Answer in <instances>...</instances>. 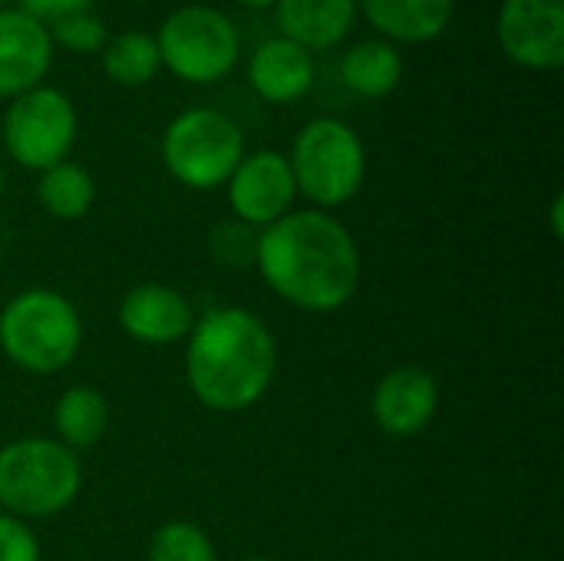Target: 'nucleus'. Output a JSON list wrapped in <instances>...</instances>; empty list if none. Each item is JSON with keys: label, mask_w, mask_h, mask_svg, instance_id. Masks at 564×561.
<instances>
[{"label": "nucleus", "mask_w": 564, "mask_h": 561, "mask_svg": "<svg viewBox=\"0 0 564 561\" xmlns=\"http://www.w3.org/2000/svg\"><path fill=\"white\" fill-rule=\"evenodd\" d=\"M264 284L297 311H340L360 284V251L344 222L321 208L288 212L258 235Z\"/></svg>", "instance_id": "f257e3e1"}, {"label": "nucleus", "mask_w": 564, "mask_h": 561, "mask_svg": "<svg viewBox=\"0 0 564 561\" xmlns=\"http://www.w3.org/2000/svg\"><path fill=\"white\" fill-rule=\"evenodd\" d=\"M278 370V344L268 324L245 308H215L195 321L185 347V377L195 400L215 413L254 407Z\"/></svg>", "instance_id": "f03ea898"}, {"label": "nucleus", "mask_w": 564, "mask_h": 561, "mask_svg": "<svg viewBox=\"0 0 564 561\" xmlns=\"http://www.w3.org/2000/svg\"><path fill=\"white\" fill-rule=\"evenodd\" d=\"M0 347L26 374H56L83 347V321L69 298L30 288L0 311Z\"/></svg>", "instance_id": "7ed1b4c3"}, {"label": "nucleus", "mask_w": 564, "mask_h": 561, "mask_svg": "<svg viewBox=\"0 0 564 561\" xmlns=\"http://www.w3.org/2000/svg\"><path fill=\"white\" fill-rule=\"evenodd\" d=\"M83 466L59 440L26 436L0 450V506L17 519H50L73 506Z\"/></svg>", "instance_id": "20e7f679"}, {"label": "nucleus", "mask_w": 564, "mask_h": 561, "mask_svg": "<svg viewBox=\"0 0 564 561\" xmlns=\"http://www.w3.org/2000/svg\"><path fill=\"white\" fill-rule=\"evenodd\" d=\"M245 159V136L231 116L198 106L175 116L162 136V162L169 175L188 188L208 192L231 179Z\"/></svg>", "instance_id": "39448f33"}, {"label": "nucleus", "mask_w": 564, "mask_h": 561, "mask_svg": "<svg viewBox=\"0 0 564 561\" xmlns=\"http://www.w3.org/2000/svg\"><path fill=\"white\" fill-rule=\"evenodd\" d=\"M291 172L301 195L321 208H337L350 202L367 175V152L360 136L340 119L307 122L291 149Z\"/></svg>", "instance_id": "423d86ee"}, {"label": "nucleus", "mask_w": 564, "mask_h": 561, "mask_svg": "<svg viewBox=\"0 0 564 561\" xmlns=\"http://www.w3.org/2000/svg\"><path fill=\"white\" fill-rule=\"evenodd\" d=\"M159 60L185 83H215L228 76L241 53V36L231 17L215 7L188 3L169 13L155 33Z\"/></svg>", "instance_id": "0eeeda50"}, {"label": "nucleus", "mask_w": 564, "mask_h": 561, "mask_svg": "<svg viewBox=\"0 0 564 561\" xmlns=\"http://www.w3.org/2000/svg\"><path fill=\"white\" fill-rule=\"evenodd\" d=\"M73 139H76V109L59 89L33 86L13 96L3 116V142L13 162L43 172L56 162H66Z\"/></svg>", "instance_id": "6e6552de"}, {"label": "nucleus", "mask_w": 564, "mask_h": 561, "mask_svg": "<svg viewBox=\"0 0 564 561\" xmlns=\"http://www.w3.org/2000/svg\"><path fill=\"white\" fill-rule=\"evenodd\" d=\"M499 43L525 69H558L564 63V0H502Z\"/></svg>", "instance_id": "1a4fd4ad"}, {"label": "nucleus", "mask_w": 564, "mask_h": 561, "mask_svg": "<svg viewBox=\"0 0 564 561\" xmlns=\"http://www.w3.org/2000/svg\"><path fill=\"white\" fill-rule=\"evenodd\" d=\"M297 185L288 155L281 152H251L238 162L228 179V202L238 222L251 228H268L284 218L294 205Z\"/></svg>", "instance_id": "9d476101"}, {"label": "nucleus", "mask_w": 564, "mask_h": 561, "mask_svg": "<svg viewBox=\"0 0 564 561\" xmlns=\"http://www.w3.org/2000/svg\"><path fill=\"white\" fill-rule=\"evenodd\" d=\"M436 410H440V384L426 367H413V364L383 374L370 400L373 423L387 436H400V440L423 433L433 423Z\"/></svg>", "instance_id": "9b49d317"}, {"label": "nucleus", "mask_w": 564, "mask_h": 561, "mask_svg": "<svg viewBox=\"0 0 564 561\" xmlns=\"http://www.w3.org/2000/svg\"><path fill=\"white\" fill-rule=\"evenodd\" d=\"M119 324L132 341L165 347L192 334L195 311L178 288L149 281V284H135L132 291H126L119 304Z\"/></svg>", "instance_id": "f8f14e48"}, {"label": "nucleus", "mask_w": 564, "mask_h": 561, "mask_svg": "<svg viewBox=\"0 0 564 561\" xmlns=\"http://www.w3.org/2000/svg\"><path fill=\"white\" fill-rule=\"evenodd\" d=\"M53 43L46 26L20 13L17 7L0 10V96H20L46 76Z\"/></svg>", "instance_id": "ddd939ff"}, {"label": "nucleus", "mask_w": 564, "mask_h": 561, "mask_svg": "<svg viewBox=\"0 0 564 561\" xmlns=\"http://www.w3.org/2000/svg\"><path fill=\"white\" fill-rule=\"evenodd\" d=\"M248 79L254 93L268 103H294L314 83V56L288 36L264 40L248 63Z\"/></svg>", "instance_id": "4468645a"}, {"label": "nucleus", "mask_w": 564, "mask_h": 561, "mask_svg": "<svg viewBox=\"0 0 564 561\" xmlns=\"http://www.w3.org/2000/svg\"><path fill=\"white\" fill-rule=\"evenodd\" d=\"M278 23L304 50H327L347 40L357 0H278Z\"/></svg>", "instance_id": "2eb2a0df"}, {"label": "nucleus", "mask_w": 564, "mask_h": 561, "mask_svg": "<svg viewBox=\"0 0 564 561\" xmlns=\"http://www.w3.org/2000/svg\"><path fill=\"white\" fill-rule=\"evenodd\" d=\"M357 3L383 36L400 43H430L446 30L453 17V0H357Z\"/></svg>", "instance_id": "dca6fc26"}, {"label": "nucleus", "mask_w": 564, "mask_h": 561, "mask_svg": "<svg viewBox=\"0 0 564 561\" xmlns=\"http://www.w3.org/2000/svg\"><path fill=\"white\" fill-rule=\"evenodd\" d=\"M340 76L350 93L364 99H383L403 79V56L387 40H364L344 53Z\"/></svg>", "instance_id": "f3484780"}, {"label": "nucleus", "mask_w": 564, "mask_h": 561, "mask_svg": "<svg viewBox=\"0 0 564 561\" xmlns=\"http://www.w3.org/2000/svg\"><path fill=\"white\" fill-rule=\"evenodd\" d=\"M53 430L66 450H89L109 430V403L96 387H69L53 407Z\"/></svg>", "instance_id": "a211bd4d"}, {"label": "nucleus", "mask_w": 564, "mask_h": 561, "mask_svg": "<svg viewBox=\"0 0 564 561\" xmlns=\"http://www.w3.org/2000/svg\"><path fill=\"white\" fill-rule=\"evenodd\" d=\"M36 198L43 205V212L56 222H76L89 212L93 198H96V185L93 175L76 165V162H56L50 169L40 172V185H36Z\"/></svg>", "instance_id": "6ab92c4d"}, {"label": "nucleus", "mask_w": 564, "mask_h": 561, "mask_svg": "<svg viewBox=\"0 0 564 561\" xmlns=\"http://www.w3.org/2000/svg\"><path fill=\"white\" fill-rule=\"evenodd\" d=\"M102 69L112 83H122V86L149 83L162 69L155 36L142 30H126L119 36H109L102 46Z\"/></svg>", "instance_id": "aec40b11"}, {"label": "nucleus", "mask_w": 564, "mask_h": 561, "mask_svg": "<svg viewBox=\"0 0 564 561\" xmlns=\"http://www.w3.org/2000/svg\"><path fill=\"white\" fill-rule=\"evenodd\" d=\"M149 561H218V555L202 526L165 522L149 542Z\"/></svg>", "instance_id": "412c9836"}, {"label": "nucleus", "mask_w": 564, "mask_h": 561, "mask_svg": "<svg viewBox=\"0 0 564 561\" xmlns=\"http://www.w3.org/2000/svg\"><path fill=\"white\" fill-rule=\"evenodd\" d=\"M208 248H212V258L228 268V271H241L248 265H254L258 258V231L245 222H221L212 228V238H208Z\"/></svg>", "instance_id": "4be33fe9"}, {"label": "nucleus", "mask_w": 564, "mask_h": 561, "mask_svg": "<svg viewBox=\"0 0 564 561\" xmlns=\"http://www.w3.org/2000/svg\"><path fill=\"white\" fill-rule=\"evenodd\" d=\"M46 33H50V43H56V46H63L69 53H99L106 46V40H109L106 23L93 10L66 17V20L53 23Z\"/></svg>", "instance_id": "5701e85b"}, {"label": "nucleus", "mask_w": 564, "mask_h": 561, "mask_svg": "<svg viewBox=\"0 0 564 561\" xmlns=\"http://www.w3.org/2000/svg\"><path fill=\"white\" fill-rule=\"evenodd\" d=\"M0 561H40V542L17 516L0 513Z\"/></svg>", "instance_id": "b1692460"}, {"label": "nucleus", "mask_w": 564, "mask_h": 561, "mask_svg": "<svg viewBox=\"0 0 564 561\" xmlns=\"http://www.w3.org/2000/svg\"><path fill=\"white\" fill-rule=\"evenodd\" d=\"M17 10L50 30L53 23L66 20V17L93 10V0H17Z\"/></svg>", "instance_id": "393cba45"}, {"label": "nucleus", "mask_w": 564, "mask_h": 561, "mask_svg": "<svg viewBox=\"0 0 564 561\" xmlns=\"http://www.w3.org/2000/svg\"><path fill=\"white\" fill-rule=\"evenodd\" d=\"M564 198L562 195H555V202H552V235L555 238H562L564 235Z\"/></svg>", "instance_id": "a878e982"}, {"label": "nucleus", "mask_w": 564, "mask_h": 561, "mask_svg": "<svg viewBox=\"0 0 564 561\" xmlns=\"http://www.w3.org/2000/svg\"><path fill=\"white\" fill-rule=\"evenodd\" d=\"M238 3H245V7H251V10H268V7H274L278 0H238Z\"/></svg>", "instance_id": "bb28decb"}, {"label": "nucleus", "mask_w": 564, "mask_h": 561, "mask_svg": "<svg viewBox=\"0 0 564 561\" xmlns=\"http://www.w3.org/2000/svg\"><path fill=\"white\" fill-rule=\"evenodd\" d=\"M241 561H274V559H261V555H254V559H241Z\"/></svg>", "instance_id": "cd10ccee"}, {"label": "nucleus", "mask_w": 564, "mask_h": 561, "mask_svg": "<svg viewBox=\"0 0 564 561\" xmlns=\"http://www.w3.org/2000/svg\"><path fill=\"white\" fill-rule=\"evenodd\" d=\"M0 192H3V165H0Z\"/></svg>", "instance_id": "c85d7f7f"}, {"label": "nucleus", "mask_w": 564, "mask_h": 561, "mask_svg": "<svg viewBox=\"0 0 564 561\" xmlns=\"http://www.w3.org/2000/svg\"><path fill=\"white\" fill-rule=\"evenodd\" d=\"M3 3H10V0H0V10H3Z\"/></svg>", "instance_id": "c756f323"}]
</instances>
